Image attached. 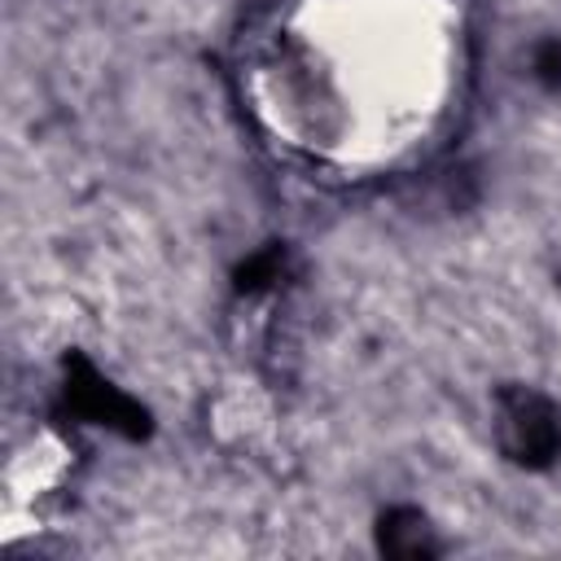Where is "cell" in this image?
I'll use <instances>...</instances> for the list:
<instances>
[{
  "instance_id": "6da1fadb",
  "label": "cell",
  "mask_w": 561,
  "mask_h": 561,
  "mask_svg": "<svg viewBox=\"0 0 561 561\" xmlns=\"http://www.w3.org/2000/svg\"><path fill=\"white\" fill-rule=\"evenodd\" d=\"M460 75L451 0H294L250 70L267 127L333 167H386L443 123Z\"/></svg>"
}]
</instances>
